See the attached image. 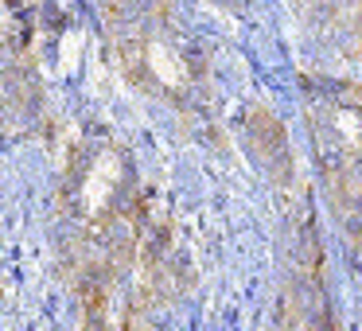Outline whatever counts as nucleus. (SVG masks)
<instances>
[{"label":"nucleus","mask_w":362,"mask_h":331,"mask_svg":"<svg viewBox=\"0 0 362 331\" xmlns=\"http://www.w3.org/2000/svg\"><path fill=\"white\" fill-rule=\"evenodd\" d=\"M315 144H320L323 175L339 203L362 207V102L358 94L327 90V98H315Z\"/></svg>","instance_id":"1"}]
</instances>
